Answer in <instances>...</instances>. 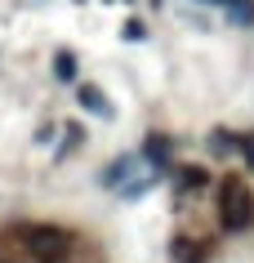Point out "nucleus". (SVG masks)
Instances as JSON below:
<instances>
[{"label":"nucleus","instance_id":"5","mask_svg":"<svg viewBox=\"0 0 254 263\" xmlns=\"http://www.w3.org/2000/svg\"><path fill=\"white\" fill-rule=\"evenodd\" d=\"M165 152H169V143L161 139V134H152V139H147V156H152L156 165H165Z\"/></svg>","mask_w":254,"mask_h":263},{"label":"nucleus","instance_id":"1","mask_svg":"<svg viewBox=\"0 0 254 263\" xmlns=\"http://www.w3.org/2000/svg\"><path fill=\"white\" fill-rule=\"evenodd\" d=\"M214 201H219V223H223L227 232H241V228L250 223V214H254V201H250L245 179H223Z\"/></svg>","mask_w":254,"mask_h":263},{"label":"nucleus","instance_id":"7","mask_svg":"<svg viewBox=\"0 0 254 263\" xmlns=\"http://www.w3.org/2000/svg\"><path fill=\"white\" fill-rule=\"evenodd\" d=\"M54 67H58V76L67 81L71 71H76V58H71V54H58V63H54Z\"/></svg>","mask_w":254,"mask_h":263},{"label":"nucleus","instance_id":"2","mask_svg":"<svg viewBox=\"0 0 254 263\" xmlns=\"http://www.w3.org/2000/svg\"><path fill=\"white\" fill-rule=\"evenodd\" d=\"M23 241H27V250L36 254V263H63L67 259V232H63V228L36 223V228L23 232Z\"/></svg>","mask_w":254,"mask_h":263},{"label":"nucleus","instance_id":"3","mask_svg":"<svg viewBox=\"0 0 254 263\" xmlns=\"http://www.w3.org/2000/svg\"><path fill=\"white\" fill-rule=\"evenodd\" d=\"M169 259H174V263H205V250H201L192 236H179L174 250H169Z\"/></svg>","mask_w":254,"mask_h":263},{"label":"nucleus","instance_id":"6","mask_svg":"<svg viewBox=\"0 0 254 263\" xmlns=\"http://www.w3.org/2000/svg\"><path fill=\"white\" fill-rule=\"evenodd\" d=\"M179 183H183V187H205V183H210V179H205V170H197V165H187L183 174H179Z\"/></svg>","mask_w":254,"mask_h":263},{"label":"nucleus","instance_id":"4","mask_svg":"<svg viewBox=\"0 0 254 263\" xmlns=\"http://www.w3.org/2000/svg\"><path fill=\"white\" fill-rule=\"evenodd\" d=\"M81 103H85V107H89V111H107V98H103L99 89H89V85H85V89H81Z\"/></svg>","mask_w":254,"mask_h":263}]
</instances>
